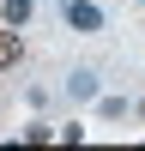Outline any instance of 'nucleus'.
<instances>
[{"label":"nucleus","instance_id":"obj_3","mask_svg":"<svg viewBox=\"0 0 145 151\" xmlns=\"http://www.w3.org/2000/svg\"><path fill=\"white\" fill-rule=\"evenodd\" d=\"M67 91H72V97H97V73H91V67H79V73L67 79Z\"/></svg>","mask_w":145,"mask_h":151},{"label":"nucleus","instance_id":"obj_4","mask_svg":"<svg viewBox=\"0 0 145 151\" xmlns=\"http://www.w3.org/2000/svg\"><path fill=\"white\" fill-rule=\"evenodd\" d=\"M0 18H6V24H30V0H6Z\"/></svg>","mask_w":145,"mask_h":151},{"label":"nucleus","instance_id":"obj_1","mask_svg":"<svg viewBox=\"0 0 145 151\" xmlns=\"http://www.w3.org/2000/svg\"><path fill=\"white\" fill-rule=\"evenodd\" d=\"M60 18H67V30H103V12L91 0H60Z\"/></svg>","mask_w":145,"mask_h":151},{"label":"nucleus","instance_id":"obj_2","mask_svg":"<svg viewBox=\"0 0 145 151\" xmlns=\"http://www.w3.org/2000/svg\"><path fill=\"white\" fill-rule=\"evenodd\" d=\"M18 55H24V36L18 30H0V67H12Z\"/></svg>","mask_w":145,"mask_h":151}]
</instances>
